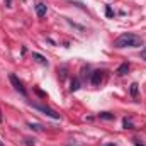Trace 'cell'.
Instances as JSON below:
<instances>
[{
  "label": "cell",
  "mask_w": 146,
  "mask_h": 146,
  "mask_svg": "<svg viewBox=\"0 0 146 146\" xmlns=\"http://www.w3.org/2000/svg\"><path fill=\"white\" fill-rule=\"evenodd\" d=\"M143 46V39L133 33H124L114 41V48H139Z\"/></svg>",
  "instance_id": "obj_1"
},
{
  "label": "cell",
  "mask_w": 146,
  "mask_h": 146,
  "mask_svg": "<svg viewBox=\"0 0 146 146\" xmlns=\"http://www.w3.org/2000/svg\"><path fill=\"white\" fill-rule=\"evenodd\" d=\"M31 107H34L36 110L42 112V114H46V115L51 117V119H60V114H58L56 110L49 109V107H46V106H41V104H34V102H31Z\"/></svg>",
  "instance_id": "obj_2"
},
{
  "label": "cell",
  "mask_w": 146,
  "mask_h": 146,
  "mask_svg": "<svg viewBox=\"0 0 146 146\" xmlns=\"http://www.w3.org/2000/svg\"><path fill=\"white\" fill-rule=\"evenodd\" d=\"M9 80H10V83L14 85V88H15V90H17V92L21 94V95H24V97H27V90L24 88V85H22V82H21V80H19V78H17V76H15L14 73H10V75H9Z\"/></svg>",
  "instance_id": "obj_3"
},
{
  "label": "cell",
  "mask_w": 146,
  "mask_h": 146,
  "mask_svg": "<svg viewBox=\"0 0 146 146\" xmlns=\"http://www.w3.org/2000/svg\"><path fill=\"white\" fill-rule=\"evenodd\" d=\"M102 78H104V72L102 70H95V72L92 73V85H100V82H102Z\"/></svg>",
  "instance_id": "obj_4"
},
{
  "label": "cell",
  "mask_w": 146,
  "mask_h": 146,
  "mask_svg": "<svg viewBox=\"0 0 146 146\" xmlns=\"http://www.w3.org/2000/svg\"><path fill=\"white\" fill-rule=\"evenodd\" d=\"M46 12H48V7H46V3H37L36 5V14H37V17H44L46 15Z\"/></svg>",
  "instance_id": "obj_5"
},
{
  "label": "cell",
  "mask_w": 146,
  "mask_h": 146,
  "mask_svg": "<svg viewBox=\"0 0 146 146\" xmlns=\"http://www.w3.org/2000/svg\"><path fill=\"white\" fill-rule=\"evenodd\" d=\"M33 58L36 60L39 65H46V66H48V60H46L42 54H39V53H33Z\"/></svg>",
  "instance_id": "obj_6"
},
{
  "label": "cell",
  "mask_w": 146,
  "mask_h": 146,
  "mask_svg": "<svg viewBox=\"0 0 146 146\" xmlns=\"http://www.w3.org/2000/svg\"><path fill=\"white\" fill-rule=\"evenodd\" d=\"M129 72V63H122L119 68H117V75L119 76H122V75H126V73Z\"/></svg>",
  "instance_id": "obj_7"
},
{
  "label": "cell",
  "mask_w": 146,
  "mask_h": 146,
  "mask_svg": "<svg viewBox=\"0 0 146 146\" xmlns=\"http://www.w3.org/2000/svg\"><path fill=\"white\" fill-rule=\"evenodd\" d=\"M99 117H100V119H104V121H114V119H115V115H114V114H110V112H100V114H99Z\"/></svg>",
  "instance_id": "obj_8"
},
{
  "label": "cell",
  "mask_w": 146,
  "mask_h": 146,
  "mask_svg": "<svg viewBox=\"0 0 146 146\" xmlns=\"http://www.w3.org/2000/svg\"><path fill=\"white\" fill-rule=\"evenodd\" d=\"M78 88H80V80H78V78H73L72 85H70V90H72V92H76Z\"/></svg>",
  "instance_id": "obj_9"
},
{
  "label": "cell",
  "mask_w": 146,
  "mask_h": 146,
  "mask_svg": "<svg viewBox=\"0 0 146 146\" xmlns=\"http://www.w3.org/2000/svg\"><path fill=\"white\" fill-rule=\"evenodd\" d=\"M138 87H139V85H138V83H136V82H134V83H133V85H131V95H133V97H134V99H136V97H138Z\"/></svg>",
  "instance_id": "obj_10"
},
{
  "label": "cell",
  "mask_w": 146,
  "mask_h": 146,
  "mask_svg": "<svg viewBox=\"0 0 146 146\" xmlns=\"http://www.w3.org/2000/svg\"><path fill=\"white\" fill-rule=\"evenodd\" d=\"M122 126H124V129H133V122L129 119H124L122 121Z\"/></svg>",
  "instance_id": "obj_11"
},
{
  "label": "cell",
  "mask_w": 146,
  "mask_h": 146,
  "mask_svg": "<svg viewBox=\"0 0 146 146\" xmlns=\"http://www.w3.org/2000/svg\"><path fill=\"white\" fill-rule=\"evenodd\" d=\"M106 15H107V17H114V12H112V9H110L109 5L106 7Z\"/></svg>",
  "instance_id": "obj_12"
},
{
  "label": "cell",
  "mask_w": 146,
  "mask_h": 146,
  "mask_svg": "<svg viewBox=\"0 0 146 146\" xmlns=\"http://www.w3.org/2000/svg\"><path fill=\"white\" fill-rule=\"evenodd\" d=\"M139 56H141V60H145L146 61V48L145 49H141V54H139Z\"/></svg>",
  "instance_id": "obj_13"
},
{
  "label": "cell",
  "mask_w": 146,
  "mask_h": 146,
  "mask_svg": "<svg viewBox=\"0 0 146 146\" xmlns=\"http://www.w3.org/2000/svg\"><path fill=\"white\" fill-rule=\"evenodd\" d=\"M29 127H31V129H36V131H41V127H39L37 124H29Z\"/></svg>",
  "instance_id": "obj_14"
},
{
  "label": "cell",
  "mask_w": 146,
  "mask_h": 146,
  "mask_svg": "<svg viewBox=\"0 0 146 146\" xmlns=\"http://www.w3.org/2000/svg\"><path fill=\"white\" fill-rule=\"evenodd\" d=\"M26 143H27V146H34V139H26Z\"/></svg>",
  "instance_id": "obj_15"
},
{
  "label": "cell",
  "mask_w": 146,
  "mask_h": 146,
  "mask_svg": "<svg viewBox=\"0 0 146 146\" xmlns=\"http://www.w3.org/2000/svg\"><path fill=\"white\" fill-rule=\"evenodd\" d=\"M134 146H145V145H141L139 141H134Z\"/></svg>",
  "instance_id": "obj_16"
},
{
  "label": "cell",
  "mask_w": 146,
  "mask_h": 146,
  "mask_svg": "<svg viewBox=\"0 0 146 146\" xmlns=\"http://www.w3.org/2000/svg\"><path fill=\"white\" fill-rule=\"evenodd\" d=\"M104 146H115V145H114V143H106Z\"/></svg>",
  "instance_id": "obj_17"
},
{
  "label": "cell",
  "mask_w": 146,
  "mask_h": 146,
  "mask_svg": "<svg viewBox=\"0 0 146 146\" xmlns=\"http://www.w3.org/2000/svg\"><path fill=\"white\" fill-rule=\"evenodd\" d=\"M7 5H9V7H10V0H7Z\"/></svg>",
  "instance_id": "obj_18"
},
{
  "label": "cell",
  "mask_w": 146,
  "mask_h": 146,
  "mask_svg": "<svg viewBox=\"0 0 146 146\" xmlns=\"http://www.w3.org/2000/svg\"><path fill=\"white\" fill-rule=\"evenodd\" d=\"M0 121H2V115H0Z\"/></svg>",
  "instance_id": "obj_19"
},
{
  "label": "cell",
  "mask_w": 146,
  "mask_h": 146,
  "mask_svg": "<svg viewBox=\"0 0 146 146\" xmlns=\"http://www.w3.org/2000/svg\"><path fill=\"white\" fill-rule=\"evenodd\" d=\"M0 146H2V143H0Z\"/></svg>",
  "instance_id": "obj_20"
}]
</instances>
